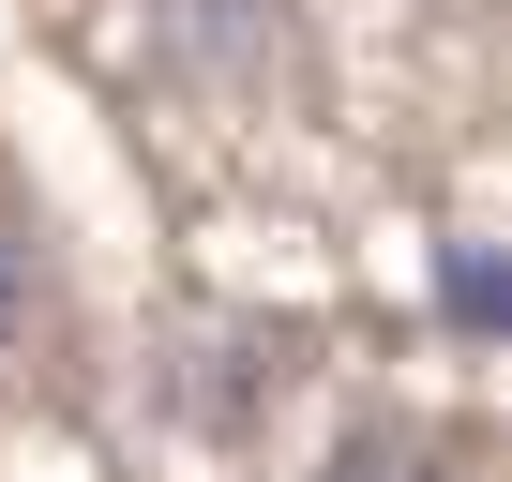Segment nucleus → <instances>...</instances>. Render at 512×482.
I'll use <instances>...</instances> for the list:
<instances>
[{
  "instance_id": "nucleus-1",
  "label": "nucleus",
  "mask_w": 512,
  "mask_h": 482,
  "mask_svg": "<svg viewBox=\"0 0 512 482\" xmlns=\"http://www.w3.org/2000/svg\"><path fill=\"white\" fill-rule=\"evenodd\" d=\"M452 317H467V332H497V257H482V241H452Z\"/></svg>"
},
{
  "instance_id": "nucleus-2",
  "label": "nucleus",
  "mask_w": 512,
  "mask_h": 482,
  "mask_svg": "<svg viewBox=\"0 0 512 482\" xmlns=\"http://www.w3.org/2000/svg\"><path fill=\"white\" fill-rule=\"evenodd\" d=\"M16 317H31V241L0 226V347H16Z\"/></svg>"
}]
</instances>
